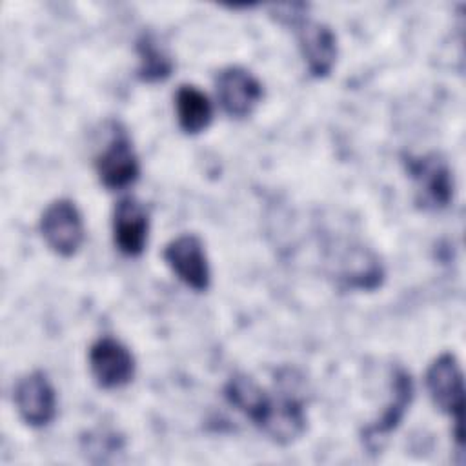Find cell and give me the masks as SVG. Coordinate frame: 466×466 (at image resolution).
I'll return each mask as SVG.
<instances>
[{"instance_id":"6da1fadb","label":"cell","mask_w":466,"mask_h":466,"mask_svg":"<svg viewBox=\"0 0 466 466\" xmlns=\"http://www.w3.org/2000/svg\"><path fill=\"white\" fill-rule=\"evenodd\" d=\"M426 390L433 404L455 422V439L462 446L464 382L459 360L453 353H441L426 370Z\"/></svg>"},{"instance_id":"7a4b0ae2","label":"cell","mask_w":466,"mask_h":466,"mask_svg":"<svg viewBox=\"0 0 466 466\" xmlns=\"http://www.w3.org/2000/svg\"><path fill=\"white\" fill-rule=\"evenodd\" d=\"M404 166L415 182L419 204L431 209H442L451 202L453 177L448 162L439 153L420 157L404 155Z\"/></svg>"},{"instance_id":"3957f363","label":"cell","mask_w":466,"mask_h":466,"mask_svg":"<svg viewBox=\"0 0 466 466\" xmlns=\"http://www.w3.org/2000/svg\"><path fill=\"white\" fill-rule=\"evenodd\" d=\"M40 233L49 249L60 257H73L86 237L84 220L69 198L53 200L40 217Z\"/></svg>"},{"instance_id":"277c9868","label":"cell","mask_w":466,"mask_h":466,"mask_svg":"<svg viewBox=\"0 0 466 466\" xmlns=\"http://www.w3.org/2000/svg\"><path fill=\"white\" fill-rule=\"evenodd\" d=\"M166 264L180 282L195 291H206L211 284V271L202 240L193 233H184L169 240L162 251Z\"/></svg>"},{"instance_id":"5b68a950","label":"cell","mask_w":466,"mask_h":466,"mask_svg":"<svg viewBox=\"0 0 466 466\" xmlns=\"http://www.w3.org/2000/svg\"><path fill=\"white\" fill-rule=\"evenodd\" d=\"M295 29L302 58L308 71L315 78H324L331 73L337 60V36L324 22L313 20L306 15L289 24Z\"/></svg>"},{"instance_id":"8992f818","label":"cell","mask_w":466,"mask_h":466,"mask_svg":"<svg viewBox=\"0 0 466 466\" xmlns=\"http://www.w3.org/2000/svg\"><path fill=\"white\" fill-rule=\"evenodd\" d=\"M89 371L104 390L126 386L135 377V357L126 344L113 337H100L89 348Z\"/></svg>"},{"instance_id":"52a82bcc","label":"cell","mask_w":466,"mask_h":466,"mask_svg":"<svg viewBox=\"0 0 466 466\" xmlns=\"http://www.w3.org/2000/svg\"><path fill=\"white\" fill-rule=\"evenodd\" d=\"M215 89L220 107L233 118L251 115L264 95L258 78L240 66L220 69L215 76Z\"/></svg>"},{"instance_id":"ba28073f","label":"cell","mask_w":466,"mask_h":466,"mask_svg":"<svg viewBox=\"0 0 466 466\" xmlns=\"http://www.w3.org/2000/svg\"><path fill=\"white\" fill-rule=\"evenodd\" d=\"M95 169L98 180L107 189H124L140 175V162L129 137L115 131L107 146L96 155Z\"/></svg>"},{"instance_id":"9c48e42d","label":"cell","mask_w":466,"mask_h":466,"mask_svg":"<svg viewBox=\"0 0 466 466\" xmlns=\"http://www.w3.org/2000/svg\"><path fill=\"white\" fill-rule=\"evenodd\" d=\"M15 404L22 420L33 428L47 426L56 417V393L44 371H31L15 388Z\"/></svg>"},{"instance_id":"30bf717a","label":"cell","mask_w":466,"mask_h":466,"mask_svg":"<svg viewBox=\"0 0 466 466\" xmlns=\"http://www.w3.org/2000/svg\"><path fill=\"white\" fill-rule=\"evenodd\" d=\"M306 411L302 400L291 391L269 399V406L257 424L273 442L289 444L306 431Z\"/></svg>"},{"instance_id":"8fae6325","label":"cell","mask_w":466,"mask_h":466,"mask_svg":"<svg viewBox=\"0 0 466 466\" xmlns=\"http://www.w3.org/2000/svg\"><path fill=\"white\" fill-rule=\"evenodd\" d=\"M149 233V211L135 197H124L113 209V240L120 253L138 257Z\"/></svg>"},{"instance_id":"7c38bea8","label":"cell","mask_w":466,"mask_h":466,"mask_svg":"<svg viewBox=\"0 0 466 466\" xmlns=\"http://www.w3.org/2000/svg\"><path fill=\"white\" fill-rule=\"evenodd\" d=\"M413 399V380L410 377L408 371L404 370H397L393 375V399L388 404V408L384 410V413L380 415V419H377L375 424L368 426L364 430V442L368 444V448L375 450V444L382 439H386V435H390L402 420L410 402Z\"/></svg>"},{"instance_id":"4fadbf2b","label":"cell","mask_w":466,"mask_h":466,"mask_svg":"<svg viewBox=\"0 0 466 466\" xmlns=\"http://www.w3.org/2000/svg\"><path fill=\"white\" fill-rule=\"evenodd\" d=\"M177 120L184 133L197 135L213 120V106L208 95L191 84H182L175 95Z\"/></svg>"},{"instance_id":"5bb4252c","label":"cell","mask_w":466,"mask_h":466,"mask_svg":"<svg viewBox=\"0 0 466 466\" xmlns=\"http://www.w3.org/2000/svg\"><path fill=\"white\" fill-rule=\"evenodd\" d=\"M224 397L233 408L244 413L255 426L260 422L271 399V395L260 384H257L255 379L244 373H237L226 382Z\"/></svg>"},{"instance_id":"9a60e30c","label":"cell","mask_w":466,"mask_h":466,"mask_svg":"<svg viewBox=\"0 0 466 466\" xmlns=\"http://www.w3.org/2000/svg\"><path fill=\"white\" fill-rule=\"evenodd\" d=\"M137 55H138V69L137 75L142 82H160L166 80L173 71V60L158 46L157 38L149 33H144L137 40Z\"/></svg>"}]
</instances>
